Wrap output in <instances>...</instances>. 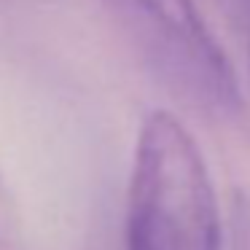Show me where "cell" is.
<instances>
[{
    "label": "cell",
    "mask_w": 250,
    "mask_h": 250,
    "mask_svg": "<svg viewBox=\"0 0 250 250\" xmlns=\"http://www.w3.org/2000/svg\"><path fill=\"white\" fill-rule=\"evenodd\" d=\"M143 60L194 108L212 116L239 110V83L196 0H105Z\"/></svg>",
    "instance_id": "7a4b0ae2"
},
{
    "label": "cell",
    "mask_w": 250,
    "mask_h": 250,
    "mask_svg": "<svg viewBox=\"0 0 250 250\" xmlns=\"http://www.w3.org/2000/svg\"><path fill=\"white\" fill-rule=\"evenodd\" d=\"M242 3H245V6H248V8H250V0H242Z\"/></svg>",
    "instance_id": "277c9868"
},
{
    "label": "cell",
    "mask_w": 250,
    "mask_h": 250,
    "mask_svg": "<svg viewBox=\"0 0 250 250\" xmlns=\"http://www.w3.org/2000/svg\"><path fill=\"white\" fill-rule=\"evenodd\" d=\"M221 207L194 135L169 110L137 132L126 191L124 250H221Z\"/></svg>",
    "instance_id": "6da1fadb"
},
{
    "label": "cell",
    "mask_w": 250,
    "mask_h": 250,
    "mask_svg": "<svg viewBox=\"0 0 250 250\" xmlns=\"http://www.w3.org/2000/svg\"><path fill=\"white\" fill-rule=\"evenodd\" d=\"M19 229V212H17V202H14V194L8 188L6 178L0 172V248H8L17 237Z\"/></svg>",
    "instance_id": "3957f363"
}]
</instances>
